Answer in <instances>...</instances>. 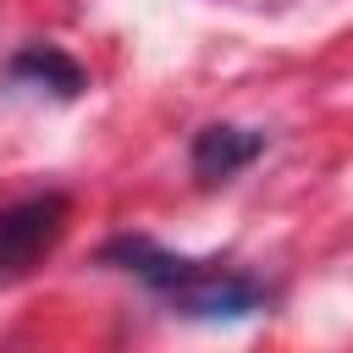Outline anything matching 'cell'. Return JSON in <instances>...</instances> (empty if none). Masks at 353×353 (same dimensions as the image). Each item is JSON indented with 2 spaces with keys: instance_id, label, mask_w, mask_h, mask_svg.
<instances>
[{
  "instance_id": "cell-1",
  "label": "cell",
  "mask_w": 353,
  "mask_h": 353,
  "mask_svg": "<svg viewBox=\"0 0 353 353\" xmlns=\"http://www.w3.org/2000/svg\"><path fill=\"white\" fill-rule=\"evenodd\" d=\"M99 265H116L127 276H138L171 314L182 320H248L259 309H270V287L248 270H232L221 259H193V254H171L143 232H121L99 248Z\"/></svg>"
},
{
  "instance_id": "cell-2",
  "label": "cell",
  "mask_w": 353,
  "mask_h": 353,
  "mask_svg": "<svg viewBox=\"0 0 353 353\" xmlns=\"http://www.w3.org/2000/svg\"><path fill=\"white\" fill-rule=\"evenodd\" d=\"M72 221V199L66 193H33V199H17L0 210V270H28L39 265L61 232Z\"/></svg>"
},
{
  "instance_id": "cell-3",
  "label": "cell",
  "mask_w": 353,
  "mask_h": 353,
  "mask_svg": "<svg viewBox=\"0 0 353 353\" xmlns=\"http://www.w3.org/2000/svg\"><path fill=\"white\" fill-rule=\"evenodd\" d=\"M265 154V132L259 127H237V121H210L193 132V149H188V165L199 182H226L237 176L243 165H254Z\"/></svg>"
},
{
  "instance_id": "cell-4",
  "label": "cell",
  "mask_w": 353,
  "mask_h": 353,
  "mask_svg": "<svg viewBox=\"0 0 353 353\" xmlns=\"http://www.w3.org/2000/svg\"><path fill=\"white\" fill-rule=\"evenodd\" d=\"M6 83H11V88H39V94H50V99H77V94L88 88V72H83L66 50H55V44H22V50L6 61Z\"/></svg>"
}]
</instances>
